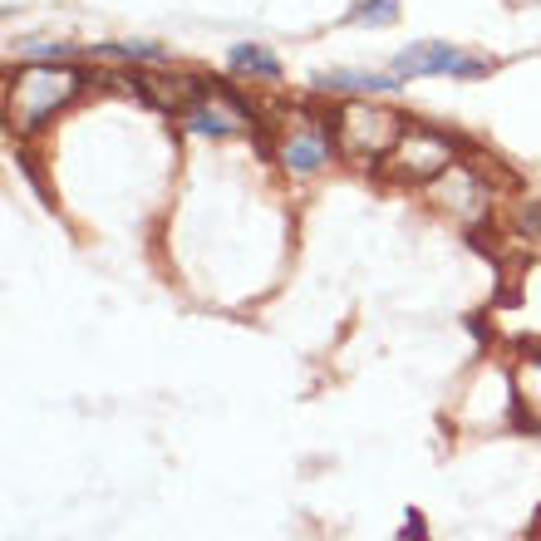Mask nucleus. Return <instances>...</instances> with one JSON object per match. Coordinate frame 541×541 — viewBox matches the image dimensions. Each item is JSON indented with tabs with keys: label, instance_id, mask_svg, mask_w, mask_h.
Masks as SVG:
<instances>
[{
	"label": "nucleus",
	"instance_id": "6e6552de",
	"mask_svg": "<svg viewBox=\"0 0 541 541\" xmlns=\"http://www.w3.org/2000/svg\"><path fill=\"white\" fill-rule=\"evenodd\" d=\"M394 79H399V74H360V69H330V74H315L320 89H350V94H364V89H399Z\"/></svg>",
	"mask_w": 541,
	"mask_h": 541
},
{
	"label": "nucleus",
	"instance_id": "7ed1b4c3",
	"mask_svg": "<svg viewBox=\"0 0 541 541\" xmlns=\"http://www.w3.org/2000/svg\"><path fill=\"white\" fill-rule=\"evenodd\" d=\"M453 168V143L433 128H409L394 148V173L404 182H428Z\"/></svg>",
	"mask_w": 541,
	"mask_h": 541
},
{
	"label": "nucleus",
	"instance_id": "9b49d317",
	"mask_svg": "<svg viewBox=\"0 0 541 541\" xmlns=\"http://www.w3.org/2000/svg\"><path fill=\"white\" fill-rule=\"evenodd\" d=\"M404 537H414V541H423V522H419V512H414V522L404 527Z\"/></svg>",
	"mask_w": 541,
	"mask_h": 541
},
{
	"label": "nucleus",
	"instance_id": "39448f33",
	"mask_svg": "<svg viewBox=\"0 0 541 541\" xmlns=\"http://www.w3.org/2000/svg\"><path fill=\"white\" fill-rule=\"evenodd\" d=\"M187 123H192L197 133H207V138H227V133H237L241 123H251V119H246V109H241L227 89H212V94L202 89L197 104L187 109Z\"/></svg>",
	"mask_w": 541,
	"mask_h": 541
},
{
	"label": "nucleus",
	"instance_id": "1a4fd4ad",
	"mask_svg": "<svg viewBox=\"0 0 541 541\" xmlns=\"http://www.w3.org/2000/svg\"><path fill=\"white\" fill-rule=\"evenodd\" d=\"M232 64H237V69H251V74H261V79H281L276 55H266L261 45H237V50H232Z\"/></svg>",
	"mask_w": 541,
	"mask_h": 541
},
{
	"label": "nucleus",
	"instance_id": "423d86ee",
	"mask_svg": "<svg viewBox=\"0 0 541 541\" xmlns=\"http://www.w3.org/2000/svg\"><path fill=\"white\" fill-rule=\"evenodd\" d=\"M133 89L153 104V109H163V114H173V109H192L197 104V94H202V84L197 79H158V74H138L133 79Z\"/></svg>",
	"mask_w": 541,
	"mask_h": 541
},
{
	"label": "nucleus",
	"instance_id": "f257e3e1",
	"mask_svg": "<svg viewBox=\"0 0 541 541\" xmlns=\"http://www.w3.org/2000/svg\"><path fill=\"white\" fill-rule=\"evenodd\" d=\"M84 89V74L69 69V64H30L10 79V94H5V119L20 133H35L60 114L64 104Z\"/></svg>",
	"mask_w": 541,
	"mask_h": 541
},
{
	"label": "nucleus",
	"instance_id": "20e7f679",
	"mask_svg": "<svg viewBox=\"0 0 541 541\" xmlns=\"http://www.w3.org/2000/svg\"><path fill=\"white\" fill-rule=\"evenodd\" d=\"M487 69H492L487 60H468L458 45H438V40L409 45V50L394 60V74H399V79H414V74H463V79H478Z\"/></svg>",
	"mask_w": 541,
	"mask_h": 541
},
{
	"label": "nucleus",
	"instance_id": "f03ea898",
	"mask_svg": "<svg viewBox=\"0 0 541 541\" xmlns=\"http://www.w3.org/2000/svg\"><path fill=\"white\" fill-rule=\"evenodd\" d=\"M404 133H409L404 119H399L394 109H379V104H345V109H340V123H335V143H340V153L355 158V163H374V158L394 153Z\"/></svg>",
	"mask_w": 541,
	"mask_h": 541
},
{
	"label": "nucleus",
	"instance_id": "0eeeda50",
	"mask_svg": "<svg viewBox=\"0 0 541 541\" xmlns=\"http://www.w3.org/2000/svg\"><path fill=\"white\" fill-rule=\"evenodd\" d=\"M281 163H286L296 178H310V173H320V168L330 163V138H325V133H315V128H301V133H291V138H286V148H281Z\"/></svg>",
	"mask_w": 541,
	"mask_h": 541
},
{
	"label": "nucleus",
	"instance_id": "9d476101",
	"mask_svg": "<svg viewBox=\"0 0 541 541\" xmlns=\"http://www.w3.org/2000/svg\"><path fill=\"white\" fill-rule=\"evenodd\" d=\"M399 20V0H364L360 10H350V25H394Z\"/></svg>",
	"mask_w": 541,
	"mask_h": 541
},
{
	"label": "nucleus",
	"instance_id": "f8f14e48",
	"mask_svg": "<svg viewBox=\"0 0 541 541\" xmlns=\"http://www.w3.org/2000/svg\"><path fill=\"white\" fill-rule=\"evenodd\" d=\"M537 369H541V355H537Z\"/></svg>",
	"mask_w": 541,
	"mask_h": 541
}]
</instances>
